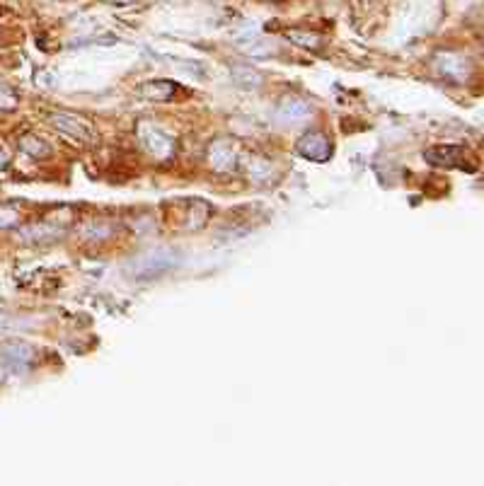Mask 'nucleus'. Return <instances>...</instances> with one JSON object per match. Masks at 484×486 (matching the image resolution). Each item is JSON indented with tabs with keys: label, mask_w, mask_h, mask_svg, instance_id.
I'll return each instance as SVG.
<instances>
[{
	"label": "nucleus",
	"mask_w": 484,
	"mask_h": 486,
	"mask_svg": "<svg viewBox=\"0 0 484 486\" xmlns=\"http://www.w3.org/2000/svg\"><path fill=\"white\" fill-rule=\"evenodd\" d=\"M34 360V348L22 341L0 344V365L10 372H25Z\"/></svg>",
	"instance_id": "1"
},
{
	"label": "nucleus",
	"mask_w": 484,
	"mask_h": 486,
	"mask_svg": "<svg viewBox=\"0 0 484 486\" xmlns=\"http://www.w3.org/2000/svg\"><path fill=\"white\" fill-rule=\"evenodd\" d=\"M49 121H51V126H54L56 131L71 135V138L81 140V143H95L93 126H90L88 121H83V119L71 116V114H51Z\"/></svg>",
	"instance_id": "2"
},
{
	"label": "nucleus",
	"mask_w": 484,
	"mask_h": 486,
	"mask_svg": "<svg viewBox=\"0 0 484 486\" xmlns=\"http://www.w3.org/2000/svg\"><path fill=\"white\" fill-rule=\"evenodd\" d=\"M298 152L312 162H324L332 157V143H329L327 135L312 131V133H305L303 138L298 140Z\"/></svg>",
	"instance_id": "3"
},
{
	"label": "nucleus",
	"mask_w": 484,
	"mask_h": 486,
	"mask_svg": "<svg viewBox=\"0 0 484 486\" xmlns=\"http://www.w3.org/2000/svg\"><path fill=\"white\" fill-rule=\"evenodd\" d=\"M465 148L463 145H438L424 152V160L436 167H465Z\"/></svg>",
	"instance_id": "4"
},
{
	"label": "nucleus",
	"mask_w": 484,
	"mask_h": 486,
	"mask_svg": "<svg viewBox=\"0 0 484 486\" xmlns=\"http://www.w3.org/2000/svg\"><path fill=\"white\" fill-rule=\"evenodd\" d=\"M310 104L298 97H288L281 102V107H278V114L286 116V119H305L307 114H310Z\"/></svg>",
	"instance_id": "5"
},
{
	"label": "nucleus",
	"mask_w": 484,
	"mask_h": 486,
	"mask_svg": "<svg viewBox=\"0 0 484 486\" xmlns=\"http://www.w3.org/2000/svg\"><path fill=\"white\" fill-rule=\"evenodd\" d=\"M22 150L30 152V155H34V157H47L49 155L47 143L39 140V138H34V135H27V138L22 140Z\"/></svg>",
	"instance_id": "6"
},
{
	"label": "nucleus",
	"mask_w": 484,
	"mask_h": 486,
	"mask_svg": "<svg viewBox=\"0 0 484 486\" xmlns=\"http://www.w3.org/2000/svg\"><path fill=\"white\" fill-rule=\"evenodd\" d=\"M290 42L295 44H303V47H320V37H315V34H288Z\"/></svg>",
	"instance_id": "7"
},
{
	"label": "nucleus",
	"mask_w": 484,
	"mask_h": 486,
	"mask_svg": "<svg viewBox=\"0 0 484 486\" xmlns=\"http://www.w3.org/2000/svg\"><path fill=\"white\" fill-rule=\"evenodd\" d=\"M5 162H8V157H5V155H3V152H0V169H3V167H5Z\"/></svg>",
	"instance_id": "8"
},
{
	"label": "nucleus",
	"mask_w": 484,
	"mask_h": 486,
	"mask_svg": "<svg viewBox=\"0 0 484 486\" xmlns=\"http://www.w3.org/2000/svg\"><path fill=\"white\" fill-rule=\"evenodd\" d=\"M363 3H368V0H363Z\"/></svg>",
	"instance_id": "9"
}]
</instances>
